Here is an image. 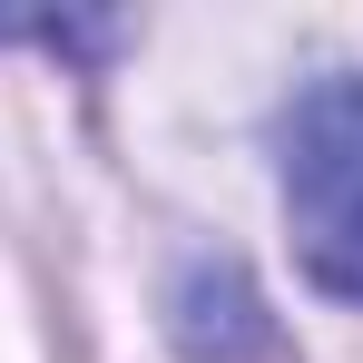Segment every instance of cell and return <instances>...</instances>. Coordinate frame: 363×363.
Masks as SVG:
<instances>
[{
  "label": "cell",
  "instance_id": "cell-1",
  "mask_svg": "<svg viewBox=\"0 0 363 363\" xmlns=\"http://www.w3.org/2000/svg\"><path fill=\"white\" fill-rule=\"evenodd\" d=\"M285 216L304 275L324 295L363 304V69L314 79L285 118Z\"/></svg>",
  "mask_w": 363,
  "mask_h": 363
},
{
  "label": "cell",
  "instance_id": "cell-2",
  "mask_svg": "<svg viewBox=\"0 0 363 363\" xmlns=\"http://www.w3.org/2000/svg\"><path fill=\"white\" fill-rule=\"evenodd\" d=\"M167 324H177L186 363H285V334L265 324V304L245 285V265H186L177 304H167Z\"/></svg>",
  "mask_w": 363,
  "mask_h": 363
}]
</instances>
